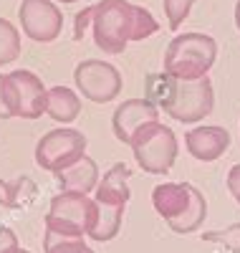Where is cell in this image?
Instances as JSON below:
<instances>
[{
  "label": "cell",
  "instance_id": "cell-1",
  "mask_svg": "<svg viewBox=\"0 0 240 253\" xmlns=\"http://www.w3.org/2000/svg\"><path fill=\"white\" fill-rule=\"evenodd\" d=\"M217 58V41L207 33H180L164 51V71L177 81H198L210 74Z\"/></svg>",
  "mask_w": 240,
  "mask_h": 253
},
{
  "label": "cell",
  "instance_id": "cell-2",
  "mask_svg": "<svg viewBox=\"0 0 240 253\" xmlns=\"http://www.w3.org/2000/svg\"><path fill=\"white\" fill-rule=\"evenodd\" d=\"M46 114V86L28 71L0 74V119H38Z\"/></svg>",
  "mask_w": 240,
  "mask_h": 253
},
{
  "label": "cell",
  "instance_id": "cell-3",
  "mask_svg": "<svg viewBox=\"0 0 240 253\" xmlns=\"http://www.w3.org/2000/svg\"><path fill=\"white\" fill-rule=\"evenodd\" d=\"M99 205L94 198L74 193V190H61L51 198L48 213H46V230L61 236V238H83L91 233L96 223Z\"/></svg>",
  "mask_w": 240,
  "mask_h": 253
},
{
  "label": "cell",
  "instance_id": "cell-4",
  "mask_svg": "<svg viewBox=\"0 0 240 253\" xmlns=\"http://www.w3.org/2000/svg\"><path fill=\"white\" fill-rule=\"evenodd\" d=\"M134 10L137 5L129 0H99V3H94L91 31L96 48L112 56L124 53L126 43H132Z\"/></svg>",
  "mask_w": 240,
  "mask_h": 253
},
{
  "label": "cell",
  "instance_id": "cell-5",
  "mask_svg": "<svg viewBox=\"0 0 240 253\" xmlns=\"http://www.w3.org/2000/svg\"><path fill=\"white\" fill-rule=\"evenodd\" d=\"M129 147L134 152L137 165L149 175H167L180 152V144L172 126L162 124L160 119L139 126L134 137L129 139Z\"/></svg>",
  "mask_w": 240,
  "mask_h": 253
},
{
  "label": "cell",
  "instance_id": "cell-6",
  "mask_svg": "<svg viewBox=\"0 0 240 253\" xmlns=\"http://www.w3.org/2000/svg\"><path fill=\"white\" fill-rule=\"evenodd\" d=\"M86 144L89 142H86L83 132L74 129V126H56V129L46 132L38 139L36 162H38V167L56 175L86 155Z\"/></svg>",
  "mask_w": 240,
  "mask_h": 253
},
{
  "label": "cell",
  "instance_id": "cell-7",
  "mask_svg": "<svg viewBox=\"0 0 240 253\" xmlns=\"http://www.w3.org/2000/svg\"><path fill=\"white\" fill-rule=\"evenodd\" d=\"M74 84L79 94L94 104H109L121 94L119 69L101 58H83L74 69Z\"/></svg>",
  "mask_w": 240,
  "mask_h": 253
},
{
  "label": "cell",
  "instance_id": "cell-8",
  "mask_svg": "<svg viewBox=\"0 0 240 253\" xmlns=\"http://www.w3.org/2000/svg\"><path fill=\"white\" fill-rule=\"evenodd\" d=\"M212 107H215L212 81L210 76H205L198 81H177V91H174V99L164 109V114L180 124H198L212 114Z\"/></svg>",
  "mask_w": 240,
  "mask_h": 253
},
{
  "label": "cell",
  "instance_id": "cell-9",
  "mask_svg": "<svg viewBox=\"0 0 240 253\" xmlns=\"http://www.w3.org/2000/svg\"><path fill=\"white\" fill-rule=\"evenodd\" d=\"M18 20L36 43H53L63 31V13L53 0H20Z\"/></svg>",
  "mask_w": 240,
  "mask_h": 253
},
{
  "label": "cell",
  "instance_id": "cell-10",
  "mask_svg": "<svg viewBox=\"0 0 240 253\" xmlns=\"http://www.w3.org/2000/svg\"><path fill=\"white\" fill-rule=\"evenodd\" d=\"M157 119H160V109L152 101H147L144 96L142 99H126L124 104H119L114 117H112V129L121 144H129V139L134 137V132L139 126H144L149 122H157Z\"/></svg>",
  "mask_w": 240,
  "mask_h": 253
},
{
  "label": "cell",
  "instance_id": "cell-11",
  "mask_svg": "<svg viewBox=\"0 0 240 253\" xmlns=\"http://www.w3.org/2000/svg\"><path fill=\"white\" fill-rule=\"evenodd\" d=\"M187 152L200 162H215L230 150V132L220 124L210 126H192L185 134Z\"/></svg>",
  "mask_w": 240,
  "mask_h": 253
},
{
  "label": "cell",
  "instance_id": "cell-12",
  "mask_svg": "<svg viewBox=\"0 0 240 253\" xmlns=\"http://www.w3.org/2000/svg\"><path fill=\"white\" fill-rule=\"evenodd\" d=\"M192 190H195L192 182H162V185H157L152 190L155 213L160 218H164L167 223L177 220L192 200Z\"/></svg>",
  "mask_w": 240,
  "mask_h": 253
},
{
  "label": "cell",
  "instance_id": "cell-13",
  "mask_svg": "<svg viewBox=\"0 0 240 253\" xmlns=\"http://www.w3.org/2000/svg\"><path fill=\"white\" fill-rule=\"evenodd\" d=\"M129 177H132V167L126 162H117L104 172V177H99V185L94 190V200L99 205H121L126 208L132 190H129Z\"/></svg>",
  "mask_w": 240,
  "mask_h": 253
},
{
  "label": "cell",
  "instance_id": "cell-14",
  "mask_svg": "<svg viewBox=\"0 0 240 253\" xmlns=\"http://www.w3.org/2000/svg\"><path fill=\"white\" fill-rule=\"evenodd\" d=\"M58 177V185L61 190H74V193H83V195H89L96 190L99 185V165L89 157V155H83L79 162H74L71 167H66V170H61L56 172Z\"/></svg>",
  "mask_w": 240,
  "mask_h": 253
},
{
  "label": "cell",
  "instance_id": "cell-15",
  "mask_svg": "<svg viewBox=\"0 0 240 253\" xmlns=\"http://www.w3.org/2000/svg\"><path fill=\"white\" fill-rule=\"evenodd\" d=\"M46 114L56 124H74L81 114V96L71 86L46 89Z\"/></svg>",
  "mask_w": 240,
  "mask_h": 253
},
{
  "label": "cell",
  "instance_id": "cell-16",
  "mask_svg": "<svg viewBox=\"0 0 240 253\" xmlns=\"http://www.w3.org/2000/svg\"><path fill=\"white\" fill-rule=\"evenodd\" d=\"M38 187L31 177H15V180H0V205L8 210H20L33 203Z\"/></svg>",
  "mask_w": 240,
  "mask_h": 253
},
{
  "label": "cell",
  "instance_id": "cell-17",
  "mask_svg": "<svg viewBox=\"0 0 240 253\" xmlns=\"http://www.w3.org/2000/svg\"><path fill=\"white\" fill-rule=\"evenodd\" d=\"M174 91H177V79L169 76L167 71L149 74L147 81H144V99L155 104L160 112H164L169 104H172Z\"/></svg>",
  "mask_w": 240,
  "mask_h": 253
},
{
  "label": "cell",
  "instance_id": "cell-18",
  "mask_svg": "<svg viewBox=\"0 0 240 253\" xmlns=\"http://www.w3.org/2000/svg\"><path fill=\"white\" fill-rule=\"evenodd\" d=\"M121 220H124V208L121 205H99L96 223L91 228L89 238L96 241V243H106V241L117 238L119 230H121Z\"/></svg>",
  "mask_w": 240,
  "mask_h": 253
},
{
  "label": "cell",
  "instance_id": "cell-19",
  "mask_svg": "<svg viewBox=\"0 0 240 253\" xmlns=\"http://www.w3.org/2000/svg\"><path fill=\"white\" fill-rule=\"evenodd\" d=\"M205 218H207V200H205V195L200 193L198 187L192 190V200H190V205H187V210L177 218V220H172V223H167L174 233H180V236H187V233H195V230H200L202 228V223H205Z\"/></svg>",
  "mask_w": 240,
  "mask_h": 253
},
{
  "label": "cell",
  "instance_id": "cell-20",
  "mask_svg": "<svg viewBox=\"0 0 240 253\" xmlns=\"http://www.w3.org/2000/svg\"><path fill=\"white\" fill-rule=\"evenodd\" d=\"M20 31L10 23V20L0 18V66H8V63L18 61L20 56Z\"/></svg>",
  "mask_w": 240,
  "mask_h": 253
},
{
  "label": "cell",
  "instance_id": "cell-21",
  "mask_svg": "<svg viewBox=\"0 0 240 253\" xmlns=\"http://www.w3.org/2000/svg\"><path fill=\"white\" fill-rule=\"evenodd\" d=\"M43 248L46 253H94V248L83 238H61L51 230H46L43 236Z\"/></svg>",
  "mask_w": 240,
  "mask_h": 253
},
{
  "label": "cell",
  "instance_id": "cell-22",
  "mask_svg": "<svg viewBox=\"0 0 240 253\" xmlns=\"http://www.w3.org/2000/svg\"><path fill=\"white\" fill-rule=\"evenodd\" d=\"M202 241L215 243L230 253H240V223H233L220 230H207V233H202Z\"/></svg>",
  "mask_w": 240,
  "mask_h": 253
},
{
  "label": "cell",
  "instance_id": "cell-23",
  "mask_svg": "<svg viewBox=\"0 0 240 253\" xmlns=\"http://www.w3.org/2000/svg\"><path fill=\"white\" fill-rule=\"evenodd\" d=\"M157 31H160L157 18L152 15L147 8L137 5V10H134V33H132V43H134V41H144V38H149V36H155Z\"/></svg>",
  "mask_w": 240,
  "mask_h": 253
},
{
  "label": "cell",
  "instance_id": "cell-24",
  "mask_svg": "<svg viewBox=\"0 0 240 253\" xmlns=\"http://www.w3.org/2000/svg\"><path fill=\"white\" fill-rule=\"evenodd\" d=\"M195 5V0H164V15H167V26L169 28H180L190 10Z\"/></svg>",
  "mask_w": 240,
  "mask_h": 253
},
{
  "label": "cell",
  "instance_id": "cell-25",
  "mask_svg": "<svg viewBox=\"0 0 240 253\" xmlns=\"http://www.w3.org/2000/svg\"><path fill=\"white\" fill-rule=\"evenodd\" d=\"M20 251V243H18V236L8 225L0 223V253H18Z\"/></svg>",
  "mask_w": 240,
  "mask_h": 253
},
{
  "label": "cell",
  "instance_id": "cell-26",
  "mask_svg": "<svg viewBox=\"0 0 240 253\" xmlns=\"http://www.w3.org/2000/svg\"><path fill=\"white\" fill-rule=\"evenodd\" d=\"M91 15H94V5H86L83 10L76 13V26H74V41L83 38V31L91 28Z\"/></svg>",
  "mask_w": 240,
  "mask_h": 253
},
{
  "label": "cell",
  "instance_id": "cell-27",
  "mask_svg": "<svg viewBox=\"0 0 240 253\" xmlns=\"http://www.w3.org/2000/svg\"><path fill=\"white\" fill-rule=\"evenodd\" d=\"M228 190H230V195L235 198V203L240 205V165H233L230 167V172H228Z\"/></svg>",
  "mask_w": 240,
  "mask_h": 253
},
{
  "label": "cell",
  "instance_id": "cell-28",
  "mask_svg": "<svg viewBox=\"0 0 240 253\" xmlns=\"http://www.w3.org/2000/svg\"><path fill=\"white\" fill-rule=\"evenodd\" d=\"M240 18V0H238V3H235V20Z\"/></svg>",
  "mask_w": 240,
  "mask_h": 253
},
{
  "label": "cell",
  "instance_id": "cell-29",
  "mask_svg": "<svg viewBox=\"0 0 240 253\" xmlns=\"http://www.w3.org/2000/svg\"><path fill=\"white\" fill-rule=\"evenodd\" d=\"M58 3H63V5H71V3H79V0H58Z\"/></svg>",
  "mask_w": 240,
  "mask_h": 253
},
{
  "label": "cell",
  "instance_id": "cell-30",
  "mask_svg": "<svg viewBox=\"0 0 240 253\" xmlns=\"http://www.w3.org/2000/svg\"><path fill=\"white\" fill-rule=\"evenodd\" d=\"M18 253H31V251H26V248H20V251H18Z\"/></svg>",
  "mask_w": 240,
  "mask_h": 253
},
{
  "label": "cell",
  "instance_id": "cell-31",
  "mask_svg": "<svg viewBox=\"0 0 240 253\" xmlns=\"http://www.w3.org/2000/svg\"><path fill=\"white\" fill-rule=\"evenodd\" d=\"M235 26H238V31H240V18H238V20H235Z\"/></svg>",
  "mask_w": 240,
  "mask_h": 253
}]
</instances>
